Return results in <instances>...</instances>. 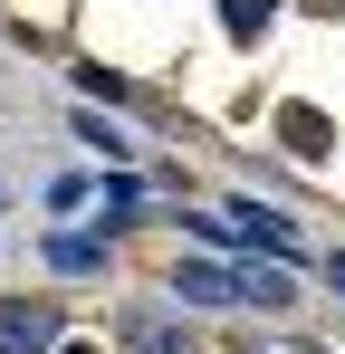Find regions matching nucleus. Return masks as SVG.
Instances as JSON below:
<instances>
[{
	"mask_svg": "<svg viewBox=\"0 0 345 354\" xmlns=\"http://www.w3.org/2000/svg\"><path fill=\"white\" fill-rule=\"evenodd\" d=\"M57 345V306H0V354H39Z\"/></svg>",
	"mask_w": 345,
	"mask_h": 354,
	"instance_id": "1",
	"label": "nucleus"
},
{
	"mask_svg": "<svg viewBox=\"0 0 345 354\" xmlns=\"http://www.w3.org/2000/svg\"><path fill=\"white\" fill-rule=\"evenodd\" d=\"M230 230H240V239H269L278 259H297V230H288L278 211H259V201H230Z\"/></svg>",
	"mask_w": 345,
	"mask_h": 354,
	"instance_id": "2",
	"label": "nucleus"
},
{
	"mask_svg": "<svg viewBox=\"0 0 345 354\" xmlns=\"http://www.w3.org/2000/svg\"><path fill=\"white\" fill-rule=\"evenodd\" d=\"M172 288H182V297H202V306H240V278H230V268H211V259H192Z\"/></svg>",
	"mask_w": 345,
	"mask_h": 354,
	"instance_id": "3",
	"label": "nucleus"
},
{
	"mask_svg": "<svg viewBox=\"0 0 345 354\" xmlns=\"http://www.w3.org/2000/svg\"><path fill=\"white\" fill-rule=\"evenodd\" d=\"M288 268H240V306H288Z\"/></svg>",
	"mask_w": 345,
	"mask_h": 354,
	"instance_id": "4",
	"label": "nucleus"
},
{
	"mask_svg": "<svg viewBox=\"0 0 345 354\" xmlns=\"http://www.w3.org/2000/svg\"><path fill=\"white\" fill-rule=\"evenodd\" d=\"M269 10H278V0H221V19H230V39H259V29H269Z\"/></svg>",
	"mask_w": 345,
	"mask_h": 354,
	"instance_id": "5",
	"label": "nucleus"
},
{
	"mask_svg": "<svg viewBox=\"0 0 345 354\" xmlns=\"http://www.w3.org/2000/svg\"><path fill=\"white\" fill-rule=\"evenodd\" d=\"M278 134H288V144H297V153H326V124L307 115V106H288V115H278Z\"/></svg>",
	"mask_w": 345,
	"mask_h": 354,
	"instance_id": "6",
	"label": "nucleus"
},
{
	"mask_svg": "<svg viewBox=\"0 0 345 354\" xmlns=\"http://www.w3.org/2000/svg\"><path fill=\"white\" fill-rule=\"evenodd\" d=\"M336 297H345V259H336Z\"/></svg>",
	"mask_w": 345,
	"mask_h": 354,
	"instance_id": "7",
	"label": "nucleus"
},
{
	"mask_svg": "<svg viewBox=\"0 0 345 354\" xmlns=\"http://www.w3.org/2000/svg\"><path fill=\"white\" fill-rule=\"evenodd\" d=\"M67 354H87V345H67Z\"/></svg>",
	"mask_w": 345,
	"mask_h": 354,
	"instance_id": "8",
	"label": "nucleus"
}]
</instances>
